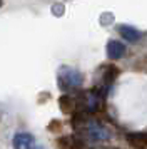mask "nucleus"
Masks as SVG:
<instances>
[{
  "label": "nucleus",
  "instance_id": "1",
  "mask_svg": "<svg viewBox=\"0 0 147 149\" xmlns=\"http://www.w3.org/2000/svg\"><path fill=\"white\" fill-rule=\"evenodd\" d=\"M57 86L64 94L79 91L84 86V74L79 69L70 65H62L57 72Z\"/></svg>",
  "mask_w": 147,
  "mask_h": 149
},
{
  "label": "nucleus",
  "instance_id": "2",
  "mask_svg": "<svg viewBox=\"0 0 147 149\" xmlns=\"http://www.w3.org/2000/svg\"><path fill=\"white\" fill-rule=\"evenodd\" d=\"M75 134H79L80 137H84L87 142H104L110 139V131L99 121L89 119L85 122V126L77 131Z\"/></svg>",
  "mask_w": 147,
  "mask_h": 149
},
{
  "label": "nucleus",
  "instance_id": "3",
  "mask_svg": "<svg viewBox=\"0 0 147 149\" xmlns=\"http://www.w3.org/2000/svg\"><path fill=\"white\" fill-rule=\"evenodd\" d=\"M120 69L114 64H104L99 69V79H100V86L99 87H107L115 82V79L119 77Z\"/></svg>",
  "mask_w": 147,
  "mask_h": 149
},
{
  "label": "nucleus",
  "instance_id": "4",
  "mask_svg": "<svg viewBox=\"0 0 147 149\" xmlns=\"http://www.w3.org/2000/svg\"><path fill=\"white\" fill-rule=\"evenodd\" d=\"M13 149H37V141L30 132H17L12 141Z\"/></svg>",
  "mask_w": 147,
  "mask_h": 149
},
{
  "label": "nucleus",
  "instance_id": "5",
  "mask_svg": "<svg viewBox=\"0 0 147 149\" xmlns=\"http://www.w3.org/2000/svg\"><path fill=\"white\" fill-rule=\"evenodd\" d=\"M126 141L132 149H147V132H144V131L127 132Z\"/></svg>",
  "mask_w": 147,
  "mask_h": 149
},
{
  "label": "nucleus",
  "instance_id": "6",
  "mask_svg": "<svg viewBox=\"0 0 147 149\" xmlns=\"http://www.w3.org/2000/svg\"><path fill=\"white\" fill-rule=\"evenodd\" d=\"M105 52H107V57L110 61H119V59H122L126 55L127 49L119 40H109L107 42V47H105Z\"/></svg>",
  "mask_w": 147,
  "mask_h": 149
},
{
  "label": "nucleus",
  "instance_id": "7",
  "mask_svg": "<svg viewBox=\"0 0 147 149\" xmlns=\"http://www.w3.org/2000/svg\"><path fill=\"white\" fill-rule=\"evenodd\" d=\"M59 107L64 114H75L77 112V99L72 94H62L59 97Z\"/></svg>",
  "mask_w": 147,
  "mask_h": 149
},
{
  "label": "nucleus",
  "instance_id": "8",
  "mask_svg": "<svg viewBox=\"0 0 147 149\" xmlns=\"http://www.w3.org/2000/svg\"><path fill=\"white\" fill-rule=\"evenodd\" d=\"M117 32L120 34L122 39H126L130 44H135V42H139L142 39V32L137 30V29L130 27V25H117Z\"/></svg>",
  "mask_w": 147,
  "mask_h": 149
},
{
  "label": "nucleus",
  "instance_id": "9",
  "mask_svg": "<svg viewBox=\"0 0 147 149\" xmlns=\"http://www.w3.org/2000/svg\"><path fill=\"white\" fill-rule=\"evenodd\" d=\"M57 149H75V139H74V134L72 136H60L57 137Z\"/></svg>",
  "mask_w": 147,
  "mask_h": 149
},
{
  "label": "nucleus",
  "instance_id": "10",
  "mask_svg": "<svg viewBox=\"0 0 147 149\" xmlns=\"http://www.w3.org/2000/svg\"><path fill=\"white\" fill-rule=\"evenodd\" d=\"M49 131H50V132H60V131H62V122H60L59 119H52L50 124H49Z\"/></svg>",
  "mask_w": 147,
  "mask_h": 149
},
{
  "label": "nucleus",
  "instance_id": "11",
  "mask_svg": "<svg viewBox=\"0 0 147 149\" xmlns=\"http://www.w3.org/2000/svg\"><path fill=\"white\" fill-rule=\"evenodd\" d=\"M0 7H2V2H0Z\"/></svg>",
  "mask_w": 147,
  "mask_h": 149
}]
</instances>
